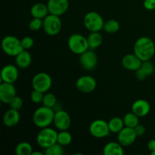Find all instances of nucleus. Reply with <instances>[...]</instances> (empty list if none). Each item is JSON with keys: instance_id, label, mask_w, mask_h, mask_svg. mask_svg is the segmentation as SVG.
Returning <instances> with one entry per match:
<instances>
[{"instance_id": "obj_1", "label": "nucleus", "mask_w": 155, "mask_h": 155, "mask_svg": "<svg viewBox=\"0 0 155 155\" xmlns=\"http://www.w3.org/2000/svg\"><path fill=\"white\" fill-rule=\"evenodd\" d=\"M133 51L142 61H150L155 54L154 41L147 36L140 37L135 42Z\"/></svg>"}, {"instance_id": "obj_2", "label": "nucleus", "mask_w": 155, "mask_h": 155, "mask_svg": "<svg viewBox=\"0 0 155 155\" xmlns=\"http://www.w3.org/2000/svg\"><path fill=\"white\" fill-rule=\"evenodd\" d=\"M55 112L51 107H39L34 111L33 115V124L39 128H45L51 125L54 121V117Z\"/></svg>"}, {"instance_id": "obj_3", "label": "nucleus", "mask_w": 155, "mask_h": 155, "mask_svg": "<svg viewBox=\"0 0 155 155\" xmlns=\"http://www.w3.org/2000/svg\"><path fill=\"white\" fill-rule=\"evenodd\" d=\"M2 48L7 55L16 57L18 54L24 51L21 39L14 36H6L2 41Z\"/></svg>"}, {"instance_id": "obj_4", "label": "nucleus", "mask_w": 155, "mask_h": 155, "mask_svg": "<svg viewBox=\"0 0 155 155\" xmlns=\"http://www.w3.org/2000/svg\"><path fill=\"white\" fill-rule=\"evenodd\" d=\"M68 45L73 53L80 55L89 49L87 38L80 33L71 35L68 39Z\"/></svg>"}, {"instance_id": "obj_5", "label": "nucleus", "mask_w": 155, "mask_h": 155, "mask_svg": "<svg viewBox=\"0 0 155 155\" xmlns=\"http://www.w3.org/2000/svg\"><path fill=\"white\" fill-rule=\"evenodd\" d=\"M62 22L60 16L48 14L43 19L44 31L48 36H54L58 34L61 30Z\"/></svg>"}, {"instance_id": "obj_6", "label": "nucleus", "mask_w": 155, "mask_h": 155, "mask_svg": "<svg viewBox=\"0 0 155 155\" xmlns=\"http://www.w3.org/2000/svg\"><path fill=\"white\" fill-rule=\"evenodd\" d=\"M58 133L50 127H45L38 133L36 142L42 148H46L57 142Z\"/></svg>"}, {"instance_id": "obj_7", "label": "nucleus", "mask_w": 155, "mask_h": 155, "mask_svg": "<svg viewBox=\"0 0 155 155\" xmlns=\"http://www.w3.org/2000/svg\"><path fill=\"white\" fill-rule=\"evenodd\" d=\"M83 24L89 31L99 32L104 27V21L98 12H89L85 15Z\"/></svg>"}, {"instance_id": "obj_8", "label": "nucleus", "mask_w": 155, "mask_h": 155, "mask_svg": "<svg viewBox=\"0 0 155 155\" xmlns=\"http://www.w3.org/2000/svg\"><path fill=\"white\" fill-rule=\"evenodd\" d=\"M51 85H52L51 77L46 73H38L32 79V86L33 89L43 93H45L49 90Z\"/></svg>"}, {"instance_id": "obj_9", "label": "nucleus", "mask_w": 155, "mask_h": 155, "mask_svg": "<svg viewBox=\"0 0 155 155\" xmlns=\"http://www.w3.org/2000/svg\"><path fill=\"white\" fill-rule=\"evenodd\" d=\"M89 133L92 136L98 139L106 137L110 133L108 123L101 119L95 120L89 126Z\"/></svg>"}, {"instance_id": "obj_10", "label": "nucleus", "mask_w": 155, "mask_h": 155, "mask_svg": "<svg viewBox=\"0 0 155 155\" xmlns=\"http://www.w3.org/2000/svg\"><path fill=\"white\" fill-rule=\"evenodd\" d=\"M76 86L79 91L83 93L92 92L97 86V82L92 76H82L76 82Z\"/></svg>"}, {"instance_id": "obj_11", "label": "nucleus", "mask_w": 155, "mask_h": 155, "mask_svg": "<svg viewBox=\"0 0 155 155\" xmlns=\"http://www.w3.org/2000/svg\"><path fill=\"white\" fill-rule=\"evenodd\" d=\"M48 12L51 15L61 16L67 12L69 8L68 0H48L47 2Z\"/></svg>"}, {"instance_id": "obj_12", "label": "nucleus", "mask_w": 155, "mask_h": 155, "mask_svg": "<svg viewBox=\"0 0 155 155\" xmlns=\"http://www.w3.org/2000/svg\"><path fill=\"white\" fill-rule=\"evenodd\" d=\"M80 62L83 69L86 71H91L97 66L98 56L93 51H92V49H89L80 54Z\"/></svg>"}, {"instance_id": "obj_13", "label": "nucleus", "mask_w": 155, "mask_h": 155, "mask_svg": "<svg viewBox=\"0 0 155 155\" xmlns=\"http://www.w3.org/2000/svg\"><path fill=\"white\" fill-rule=\"evenodd\" d=\"M53 124L56 128L60 131L68 130L71 125V119L70 115L66 111L59 110L55 112Z\"/></svg>"}, {"instance_id": "obj_14", "label": "nucleus", "mask_w": 155, "mask_h": 155, "mask_svg": "<svg viewBox=\"0 0 155 155\" xmlns=\"http://www.w3.org/2000/svg\"><path fill=\"white\" fill-rule=\"evenodd\" d=\"M137 136L136 134L134 128L130 127H124L120 133H118L117 140L120 144L123 146H130L133 145L136 141Z\"/></svg>"}, {"instance_id": "obj_15", "label": "nucleus", "mask_w": 155, "mask_h": 155, "mask_svg": "<svg viewBox=\"0 0 155 155\" xmlns=\"http://www.w3.org/2000/svg\"><path fill=\"white\" fill-rule=\"evenodd\" d=\"M16 96V89L13 83L2 82L0 85V101L4 104H9Z\"/></svg>"}, {"instance_id": "obj_16", "label": "nucleus", "mask_w": 155, "mask_h": 155, "mask_svg": "<svg viewBox=\"0 0 155 155\" xmlns=\"http://www.w3.org/2000/svg\"><path fill=\"white\" fill-rule=\"evenodd\" d=\"M18 76L19 72L17 65L6 64L1 71V80L5 83H14L18 80Z\"/></svg>"}, {"instance_id": "obj_17", "label": "nucleus", "mask_w": 155, "mask_h": 155, "mask_svg": "<svg viewBox=\"0 0 155 155\" xmlns=\"http://www.w3.org/2000/svg\"><path fill=\"white\" fill-rule=\"evenodd\" d=\"M142 61L136 54H128L122 59V64L128 71H136L141 67Z\"/></svg>"}, {"instance_id": "obj_18", "label": "nucleus", "mask_w": 155, "mask_h": 155, "mask_svg": "<svg viewBox=\"0 0 155 155\" xmlns=\"http://www.w3.org/2000/svg\"><path fill=\"white\" fill-rule=\"evenodd\" d=\"M151 110L149 102L145 99L136 100L132 105V111L139 117L147 116Z\"/></svg>"}, {"instance_id": "obj_19", "label": "nucleus", "mask_w": 155, "mask_h": 155, "mask_svg": "<svg viewBox=\"0 0 155 155\" xmlns=\"http://www.w3.org/2000/svg\"><path fill=\"white\" fill-rule=\"evenodd\" d=\"M21 116L19 110L10 108L3 116V123L7 127H14L19 123Z\"/></svg>"}, {"instance_id": "obj_20", "label": "nucleus", "mask_w": 155, "mask_h": 155, "mask_svg": "<svg viewBox=\"0 0 155 155\" xmlns=\"http://www.w3.org/2000/svg\"><path fill=\"white\" fill-rule=\"evenodd\" d=\"M154 71V67L150 61H142L140 68L136 71V78L139 80H144L148 77L153 74Z\"/></svg>"}, {"instance_id": "obj_21", "label": "nucleus", "mask_w": 155, "mask_h": 155, "mask_svg": "<svg viewBox=\"0 0 155 155\" xmlns=\"http://www.w3.org/2000/svg\"><path fill=\"white\" fill-rule=\"evenodd\" d=\"M31 62L32 56L27 50H24L15 57V64L21 69H25L30 67Z\"/></svg>"}, {"instance_id": "obj_22", "label": "nucleus", "mask_w": 155, "mask_h": 155, "mask_svg": "<svg viewBox=\"0 0 155 155\" xmlns=\"http://www.w3.org/2000/svg\"><path fill=\"white\" fill-rule=\"evenodd\" d=\"M48 13L49 12H48L47 4L45 5L44 3H36L32 6L31 9H30V14L33 18L44 19L48 15Z\"/></svg>"}, {"instance_id": "obj_23", "label": "nucleus", "mask_w": 155, "mask_h": 155, "mask_svg": "<svg viewBox=\"0 0 155 155\" xmlns=\"http://www.w3.org/2000/svg\"><path fill=\"white\" fill-rule=\"evenodd\" d=\"M103 153L104 155H124V151L123 145L119 142H110L106 144Z\"/></svg>"}, {"instance_id": "obj_24", "label": "nucleus", "mask_w": 155, "mask_h": 155, "mask_svg": "<svg viewBox=\"0 0 155 155\" xmlns=\"http://www.w3.org/2000/svg\"><path fill=\"white\" fill-rule=\"evenodd\" d=\"M89 49L98 48L103 42V37L99 32H91L87 37Z\"/></svg>"}, {"instance_id": "obj_25", "label": "nucleus", "mask_w": 155, "mask_h": 155, "mask_svg": "<svg viewBox=\"0 0 155 155\" xmlns=\"http://www.w3.org/2000/svg\"><path fill=\"white\" fill-rule=\"evenodd\" d=\"M108 126L110 133H118L124 128L125 124H124V119H121L120 117H115L109 120Z\"/></svg>"}, {"instance_id": "obj_26", "label": "nucleus", "mask_w": 155, "mask_h": 155, "mask_svg": "<svg viewBox=\"0 0 155 155\" xmlns=\"http://www.w3.org/2000/svg\"><path fill=\"white\" fill-rule=\"evenodd\" d=\"M15 151L17 155H31L33 147L29 142H22L17 145Z\"/></svg>"}, {"instance_id": "obj_27", "label": "nucleus", "mask_w": 155, "mask_h": 155, "mask_svg": "<svg viewBox=\"0 0 155 155\" xmlns=\"http://www.w3.org/2000/svg\"><path fill=\"white\" fill-rule=\"evenodd\" d=\"M139 116H137L136 114L132 111L125 114L123 119H124V122L126 127H130V128H135L139 124Z\"/></svg>"}, {"instance_id": "obj_28", "label": "nucleus", "mask_w": 155, "mask_h": 155, "mask_svg": "<svg viewBox=\"0 0 155 155\" xmlns=\"http://www.w3.org/2000/svg\"><path fill=\"white\" fill-rule=\"evenodd\" d=\"M72 142V136L67 130H62L60 133H58L57 142L62 146H67Z\"/></svg>"}, {"instance_id": "obj_29", "label": "nucleus", "mask_w": 155, "mask_h": 155, "mask_svg": "<svg viewBox=\"0 0 155 155\" xmlns=\"http://www.w3.org/2000/svg\"><path fill=\"white\" fill-rule=\"evenodd\" d=\"M103 29L107 33H115L119 30L120 24L117 20H108L107 21L104 22Z\"/></svg>"}, {"instance_id": "obj_30", "label": "nucleus", "mask_w": 155, "mask_h": 155, "mask_svg": "<svg viewBox=\"0 0 155 155\" xmlns=\"http://www.w3.org/2000/svg\"><path fill=\"white\" fill-rule=\"evenodd\" d=\"M44 154L45 155H62L64 154L63 146L56 142L51 146L45 148Z\"/></svg>"}, {"instance_id": "obj_31", "label": "nucleus", "mask_w": 155, "mask_h": 155, "mask_svg": "<svg viewBox=\"0 0 155 155\" xmlns=\"http://www.w3.org/2000/svg\"><path fill=\"white\" fill-rule=\"evenodd\" d=\"M42 103L45 107L53 108L56 105L57 98H56L55 95L53 93H51V92H47V93L44 94L43 99H42Z\"/></svg>"}, {"instance_id": "obj_32", "label": "nucleus", "mask_w": 155, "mask_h": 155, "mask_svg": "<svg viewBox=\"0 0 155 155\" xmlns=\"http://www.w3.org/2000/svg\"><path fill=\"white\" fill-rule=\"evenodd\" d=\"M43 27V19L37 18H33L29 24V28L33 31H37Z\"/></svg>"}, {"instance_id": "obj_33", "label": "nucleus", "mask_w": 155, "mask_h": 155, "mask_svg": "<svg viewBox=\"0 0 155 155\" xmlns=\"http://www.w3.org/2000/svg\"><path fill=\"white\" fill-rule=\"evenodd\" d=\"M43 96V92L33 89V92H31V95H30V99L35 104H39V103H42Z\"/></svg>"}, {"instance_id": "obj_34", "label": "nucleus", "mask_w": 155, "mask_h": 155, "mask_svg": "<svg viewBox=\"0 0 155 155\" xmlns=\"http://www.w3.org/2000/svg\"><path fill=\"white\" fill-rule=\"evenodd\" d=\"M8 104L9 106H10V108L19 110L23 106V100L21 97L17 96L16 95V96L11 101V102L9 103Z\"/></svg>"}, {"instance_id": "obj_35", "label": "nucleus", "mask_w": 155, "mask_h": 155, "mask_svg": "<svg viewBox=\"0 0 155 155\" xmlns=\"http://www.w3.org/2000/svg\"><path fill=\"white\" fill-rule=\"evenodd\" d=\"M21 42L24 50L30 49L34 45V40L30 36H25V37L21 39Z\"/></svg>"}, {"instance_id": "obj_36", "label": "nucleus", "mask_w": 155, "mask_h": 155, "mask_svg": "<svg viewBox=\"0 0 155 155\" xmlns=\"http://www.w3.org/2000/svg\"><path fill=\"white\" fill-rule=\"evenodd\" d=\"M135 132H136V134L137 136V137H139V136H143L145 133V131H146V129L142 124H138L136 127L134 128Z\"/></svg>"}, {"instance_id": "obj_37", "label": "nucleus", "mask_w": 155, "mask_h": 155, "mask_svg": "<svg viewBox=\"0 0 155 155\" xmlns=\"http://www.w3.org/2000/svg\"><path fill=\"white\" fill-rule=\"evenodd\" d=\"M143 6L147 10H154L155 9V0H144Z\"/></svg>"}, {"instance_id": "obj_38", "label": "nucleus", "mask_w": 155, "mask_h": 155, "mask_svg": "<svg viewBox=\"0 0 155 155\" xmlns=\"http://www.w3.org/2000/svg\"><path fill=\"white\" fill-rule=\"evenodd\" d=\"M148 148L151 151H153L155 150V139H151L148 142Z\"/></svg>"}, {"instance_id": "obj_39", "label": "nucleus", "mask_w": 155, "mask_h": 155, "mask_svg": "<svg viewBox=\"0 0 155 155\" xmlns=\"http://www.w3.org/2000/svg\"><path fill=\"white\" fill-rule=\"evenodd\" d=\"M31 155H43V153L39 152V151H33Z\"/></svg>"}, {"instance_id": "obj_40", "label": "nucleus", "mask_w": 155, "mask_h": 155, "mask_svg": "<svg viewBox=\"0 0 155 155\" xmlns=\"http://www.w3.org/2000/svg\"><path fill=\"white\" fill-rule=\"evenodd\" d=\"M151 154H152V155H155V150H154V151H151Z\"/></svg>"}]
</instances>
